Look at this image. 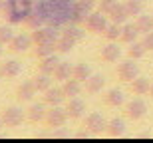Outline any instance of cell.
I'll list each match as a JSON object with an SVG mask.
<instances>
[{
    "instance_id": "43",
    "label": "cell",
    "mask_w": 153,
    "mask_h": 143,
    "mask_svg": "<svg viewBox=\"0 0 153 143\" xmlns=\"http://www.w3.org/2000/svg\"><path fill=\"white\" fill-rule=\"evenodd\" d=\"M2 78H4V74H2V68H0V80H2Z\"/></svg>"
},
{
    "instance_id": "20",
    "label": "cell",
    "mask_w": 153,
    "mask_h": 143,
    "mask_svg": "<svg viewBox=\"0 0 153 143\" xmlns=\"http://www.w3.org/2000/svg\"><path fill=\"white\" fill-rule=\"evenodd\" d=\"M0 68H2L4 78H8V80H14V78H18V76L22 74V64L18 62V60H4V62L0 64Z\"/></svg>"
},
{
    "instance_id": "22",
    "label": "cell",
    "mask_w": 153,
    "mask_h": 143,
    "mask_svg": "<svg viewBox=\"0 0 153 143\" xmlns=\"http://www.w3.org/2000/svg\"><path fill=\"white\" fill-rule=\"evenodd\" d=\"M109 20L115 24H125L127 22V18H129V12H127V8H125V2H117V4L114 6V10L108 14Z\"/></svg>"
},
{
    "instance_id": "2",
    "label": "cell",
    "mask_w": 153,
    "mask_h": 143,
    "mask_svg": "<svg viewBox=\"0 0 153 143\" xmlns=\"http://www.w3.org/2000/svg\"><path fill=\"white\" fill-rule=\"evenodd\" d=\"M97 0H76V4L72 6V16L70 20L74 24H85L88 16L96 10Z\"/></svg>"
},
{
    "instance_id": "40",
    "label": "cell",
    "mask_w": 153,
    "mask_h": 143,
    "mask_svg": "<svg viewBox=\"0 0 153 143\" xmlns=\"http://www.w3.org/2000/svg\"><path fill=\"white\" fill-rule=\"evenodd\" d=\"M2 54H4V44L0 42V58H2Z\"/></svg>"
},
{
    "instance_id": "21",
    "label": "cell",
    "mask_w": 153,
    "mask_h": 143,
    "mask_svg": "<svg viewBox=\"0 0 153 143\" xmlns=\"http://www.w3.org/2000/svg\"><path fill=\"white\" fill-rule=\"evenodd\" d=\"M151 90V84H149V78H143V76H137L133 82H129V92L133 96H145Z\"/></svg>"
},
{
    "instance_id": "9",
    "label": "cell",
    "mask_w": 153,
    "mask_h": 143,
    "mask_svg": "<svg viewBox=\"0 0 153 143\" xmlns=\"http://www.w3.org/2000/svg\"><path fill=\"white\" fill-rule=\"evenodd\" d=\"M84 127H85L90 133H102V131H105L108 121H105V117H103L100 111H91V113L85 117Z\"/></svg>"
},
{
    "instance_id": "1",
    "label": "cell",
    "mask_w": 153,
    "mask_h": 143,
    "mask_svg": "<svg viewBox=\"0 0 153 143\" xmlns=\"http://www.w3.org/2000/svg\"><path fill=\"white\" fill-rule=\"evenodd\" d=\"M30 10H32L30 0H6V6H4L6 16H8V20H10L12 24L26 20Z\"/></svg>"
},
{
    "instance_id": "34",
    "label": "cell",
    "mask_w": 153,
    "mask_h": 143,
    "mask_svg": "<svg viewBox=\"0 0 153 143\" xmlns=\"http://www.w3.org/2000/svg\"><path fill=\"white\" fill-rule=\"evenodd\" d=\"M137 28H139V32L141 34H147V32H151L153 30V16H145V14H139L135 20Z\"/></svg>"
},
{
    "instance_id": "36",
    "label": "cell",
    "mask_w": 153,
    "mask_h": 143,
    "mask_svg": "<svg viewBox=\"0 0 153 143\" xmlns=\"http://www.w3.org/2000/svg\"><path fill=\"white\" fill-rule=\"evenodd\" d=\"M14 30H12V26H6V24H2L0 26V42L4 44V46H8L12 42V38H14Z\"/></svg>"
},
{
    "instance_id": "14",
    "label": "cell",
    "mask_w": 153,
    "mask_h": 143,
    "mask_svg": "<svg viewBox=\"0 0 153 143\" xmlns=\"http://www.w3.org/2000/svg\"><path fill=\"white\" fill-rule=\"evenodd\" d=\"M44 20H46V10L44 8H32L30 14L26 16V20H24V24H26L30 30H36V28H42V26H44Z\"/></svg>"
},
{
    "instance_id": "12",
    "label": "cell",
    "mask_w": 153,
    "mask_h": 143,
    "mask_svg": "<svg viewBox=\"0 0 153 143\" xmlns=\"http://www.w3.org/2000/svg\"><path fill=\"white\" fill-rule=\"evenodd\" d=\"M36 92H38V90L34 87V84H32V80H30V82L18 84L16 90H14V96H16L18 102H32L34 96H36Z\"/></svg>"
},
{
    "instance_id": "7",
    "label": "cell",
    "mask_w": 153,
    "mask_h": 143,
    "mask_svg": "<svg viewBox=\"0 0 153 143\" xmlns=\"http://www.w3.org/2000/svg\"><path fill=\"white\" fill-rule=\"evenodd\" d=\"M145 113H147V103L141 97H135L129 103H125V117H129L131 121H139Z\"/></svg>"
},
{
    "instance_id": "17",
    "label": "cell",
    "mask_w": 153,
    "mask_h": 143,
    "mask_svg": "<svg viewBox=\"0 0 153 143\" xmlns=\"http://www.w3.org/2000/svg\"><path fill=\"white\" fill-rule=\"evenodd\" d=\"M60 62H62V60L58 58V54H50V56H46V58H40L38 60V72H44V74L54 76V72H56V68H58Z\"/></svg>"
},
{
    "instance_id": "44",
    "label": "cell",
    "mask_w": 153,
    "mask_h": 143,
    "mask_svg": "<svg viewBox=\"0 0 153 143\" xmlns=\"http://www.w3.org/2000/svg\"><path fill=\"white\" fill-rule=\"evenodd\" d=\"M143 2H145V0H143Z\"/></svg>"
},
{
    "instance_id": "32",
    "label": "cell",
    "mask_w": 153,
    "mask_h": 143,
    "mask_svg": "<svg viewBox=\"0 0 153 143\" xmlns=\"http://www.w3.org/2000/svg\"><path fill=\"white\" fill-rule=\"evenodd\" d=\"M76 46V40H72V38H68V36H60L56 42V52H60V54H68V52H72Z\"/></svg>"
},
{
    "instance_id": "4",
    "label": "cell",
    "mask_w": 153,
    "mask_h": 143,
    "mask_svg": "<svg viewBox=\"0 0 153 143\" xmlns=\"http://www.w3.org/2000/svg\"><path fill=\"white\" fill-rule=\"evenodd\" d=\"M0 117L4 121V127H18L26 119V111L22 107H18V105H8V107L2 109Z\"/></svg>"
},
{
    "instance_id": "10",
    "label": "cell",
    "mask_w": 153,
    "mask_h": 143,
    "mask_svg": "<svg viewBox=\"0 0 153 143\" xmlns=\"http://www.w3.org/2000/svg\"><path fill=\"white\" fill-rule=\"evenodd\" d=\"M60 34H58V30L54 26H42V28H36L32 32V40L34 44H44V42H58Z\"/></svg>"
},
{
    "instance_id": "5",
    "label": "cell",
    "mask_w": 153,
    "mask_h": 143,
    "mask_svg": "<svg viewBox=\"0 0 153 143\" xmlns=\"http://www.w3.org/2000/svg\"><path fill=\"white\" fill-rule=\"evenodd\" d=\"M115 74H117V78L123 82V84H129V82H133L137 76H139V66L135 64L133 58H127V60H123V62L117 66V72H115Z\"/></svg>"
},
{
    "instance_id": "16",
    "label": "cell",
    "mask_w": 153,
    "mask_h": 143,
    "mask_svg": "<svg viewBox=\"0 0 153 143\" xmlns=\"http://www.w3.org/2000/svg\"><path fill=\"white\" fill-rule=\"evenodd\" d=\"M64 99H66V93H64V90L62 87H48L44 92V103L46 105H62L64 103Z\"/></svg>"
},
{
    "instance_id": "6",
    "label": "cell",
    "mask_w": 153,
    "mask_h": 143,
    "mask_svg": "<svg viewBox=\"0 0 153 143\" xmlns=\"http://www.w3.org/2000/svg\"><path fill=\"white\" fill-rule=\"evenodd\" d=\"M68 111H66V107H62V105H52L50 109H48V113H46V125L48 127H64L66 125V121H68Z\"/></svg>"
},
{
    "instance_id": "42",
    "label": "cell",
    "mask_w": 153,
    "mask_h": 143,
    "mask_svg": "<svg viewBox=\"0 0 153 143\" xmlns=\"http://www.w3.org/2000/svg\"><path fill=\"white\" fill-rule=\"evenodd\" d=\"M149 96L153 97V84H151V90H149Z\"/></svg>"
},
{
    "instance_id": "41",
    "label": "cell",
    "mask_w": 153,
    "mask_h": 143,
    "mask_svg": "<svg viewBox=\"0 0 153 143\" xmlns=\"http://www.w3.org/2000/svg\"><path fill=\"white\" fill-rule=\"evenodd\" d=\"M2 127H4V121H2V117H0V131H2Z\"/></svg>"
},
{
    "instance_id": "33",
    "label": "cell",
    "mask_w": 153,
    "mask_h": 143,
    "mask_svg": "<svg viewBox=\"0 0 153 143\" xmlns=\"http://www.w3.org/2000/svg\"><path fill=\"white\" fill-rule=\"evenodd\" d=\"M91 76V68H90V64H85V62H79L78 66H74V78L76 80H79L82 84H84L88 78Z\"/></svg>"
},
{
    "instance_id": "37",
    "label": "cell",
    "mask_w": 153,
    "mask_h": 143,
    "mask_svg": "<svg viewBox=\"0 0 153 143\" xmlns=\"http://www.w3.org/2000/svg\"><path fill=\"white\" fill-rule=\"evenodd\" d=\"M115 4H117V0H100L97 2V10H102L103 14H109Z\"/></svg>"
},
{
    "instance_id": "28",
    "label": "cell",
    "mask_w": 153,
    "mask_h": 143,
    "mask_svg": "<svg viewBox=\"0 0 153 143\" xmlns=\"http://www.w3.org/2000/svg\"><path fill=\"white\" fill-rule=\"evenodd\" d=\"M52 78H54V76L44 74V72H38V74L32 78V84H34V87L38 90V92L44 93L48 87H52Z\"/></svg>"
},
{
    "instance_id": "3",
    "label": "cell",
    "mask_w": 153,
    "mask_h": 143,
    "mask_svg": "<svg viewBox=\"0 0 153 143\" xmlns=\"http://www.w3.org/2000/svg\"><path fill=\"white\" fill-rule=\"evenodd\" d=\"M108 14H103L102 10H94L88 16V20H85V30L90 32V34H103L105 32V28L109 26L108 22Z\"/></svg>"
},
{
    "instance_id": "24",
    "label": "cell",
    "mask_w": 153,
    "mask_h": 143,
    "mask_svg": "<svg viewBox=\"0 0 153 143\" xmlns=\"http://www.w3.org/2000/svg\"><path fill=\"white\" fill-rule=\"evenodd\" d=\"M70 78H74V66L70 62H60L56 72H54V80L56 82H66Z\"/></svg>"
},
{
    "instance_id": "13",
    "label": "cell",
    "mask_w": 153,
    "mask_h": 143,
    "mask_svg": "<svg viewBox=\"0 0 153 143\" xmlns=\"http://www.w3.org/2000/svg\"><path fill=\"white\" fill-rule=\"evenodd\" d=\"M103 86H105V78L102 74H91L88 80L84 82V87L85 92L90 93V96H97V93H102Z\"/></svg>"
},
{
    "instance_id": "15",
    "label": "cell",
    "mask_w": 153,
    "mask_h": 143,
    "mask_svg": "<svg viewBox=\"0 0 153 143\" xmlns=\"http://www.w3.org/2000/svg\"><path fill=\"white\" fill-rule=\"evenodd\" d=\"M66 111H68L70 119H79L85 113V102L79 99V97H70L68 105H66Z\"/></svg>"
},
{
    "instance_id": "8",
    "label": "cell",
    "mask_w": 153,
    "mask_h": 143,
    "mask_svg": "<svg viewBox=\"0 0 153 143\" xmlns=\"http://www.w3.org/2000/svg\"><path fill=\"white\" fill-rule=\"evenodd\" d=\"M30 48H34V40H32V36L26 34H16L8 44V50L12 54H26V52H30Z\"/></svg>"
},
{
    "instance_id": "31",
    "label": "cell",
    "mask_w": 153,
    "mask_h": 143,
    "mask_svg": "<svg viewBox=\"0 0 153 143\" xmlns=\"http://www.w3.org/2000/svg\"><path fill=\"white\" fill-rule=\"evenodd\" d=\"M145 52H147V48H145V44L141 42H131L129 48H127V58H133V60H139V58L145 56Z\"/></svg>"
},
{
    "instance_id": "11",
    "label": "cell",
    "mask_w": 153,
    "mask_h": 143,
    "mask_svg": "<svg viewBox=\"0 0 153 143\" xmlns=\"http://www.w3.org/2000/svg\"><path fill=\"white\" fill-rule=\"evenodd\" d=\"M97 58H100L102 62H105V64H114V62H117L119 58H121V48L117 46V42H108L105 46H102Z\"/></svg>"
},
{
    "instance_id": "29",
    "label": "cell",
    "mask_w": 153,
    "mask_h": 143,
    "mask_svg": "<svg viewBox=\"0 0 153 143\" xmlns=\"http://www.w3.org/2000/svg\"><path fill=\"white\" fill-rule=\"evenodd\" d=\"M64 36H68V38H72V40L76 42H82L85 38V30L79 26V24H68L66 28H64Z\"/></svg>"
},
{
    "instance_id": "35",
    "label": "cell",
    "mask_w": 153,
    "mask_h": 143,
    "mask_svg": "<svg viewBox=\"0 0 153 143\" xmlns=\"http://www.w3.org/2000/svg\"><path fill=\"white\" fill-rule=\"evenodd\" d=\"M125 8L129 12V16H139L143 14V0H125Z\"/></svg>"
},
{
    "instance_id": "39",
    "label": "cell",
    "mask_w": 153,
    "mask_h": 143,
    "mask_svg": "<svg viewBox=\"0 0 153 143\" xmlns=\"http://www.w3.org/2000/svg\"><path fill=\"white\" fill-rule=\"evenodd\" d=\"M4 6H6V0H0V12L4 10Z\"/></svg>"
},
{
    "instance_id": "23",
    "label": "cell",
    "mask_w": 153,
    "mask_h": 143,
    "mask_svg": "<svg viewBox=\"0 0 153 143\" xmlns=\"http://www.w3.org/2000/svg\"><path fill=\"white\" fill-rule=\"evenodd\" d=\"M127 125H125V119L123 117H114V119L108 121V127H105V131L111 135V137H119V135H123Z\"/></svg>"
},
{
    "instance_id": "19",
    "label": "cell",
    "mask_w": 153,
    "mask_h": 143,
    "mask_svg": "<svg viewBox=\"0 0 153 143\" xmlns=\"http://www.w3.org/2000/svg\"><path fill=\"white\" fill-rule=\"evenodd\" d=\"M46 103H32L28 109H26V119H30L32 123H40V121L46 119Z\"/></svg>"
},
{
    "instance_id": "26",
    "label": "cell",
    "mask_w": 153,
    "mask_h": 143,
    "mask_svg": "<svg viewBox=\"0 0 153 143\" xmlns=\"http://www.w3.org/2000/svg\"><path fill=\"white\" fill-rule=\"evenodd\" d=\"M50 54H56V42L34 44V48H32V56H34L36 60H40V58H46V56H50Z\"/></svg>"
},
{
    "instance_id": "27",
    "label": "cell",
    "mask_w": 153,
    "mask_h": 143,
    "mask_svg": "<svg viewBox=\"0 0 153 143\" xmlns=\"http://www.w3.org/2000/svg\"><path fill=\"white\" fill-rule=\"evenodd\" d=\"M141 34L139 32V28H137V24H123V32H121V38H119V42H123V44H131V42L137 40V36Z\"/></svg>"
},
{
    "instance_id": "38",
    "label": "cell",
    "mask_w": 153,
    "mask_h": 143,
    "mask_svg": "<svg viewBox=\"0 0 153 143\" xmlns=\"http://www.w3.org/2000/svg\"><path fill=\"white\" fill-rule=\"evenodd\" d=\"M143 44H145V48L149 52H153V30L147 32V34H143Z\"/></svg>"
},
{
    "instance_id": "18",
    "label": "cell",
    "mask_w": 153,
    "mask_h": 143,
    "mask_svg": "<svg viewBox=\"0 0 153 143\" xmlns=\"http://www.w3.org/2000/svg\"><path fill=\"white\" fill-rule=\"evenodd\" d=\"M103 103L108 105V107H121L125 103V96L121 90L114 87V90H108V92L103 93Z\"/></svg>"
},
{
    "instance_id": "25",
    "label": "cell",
    "mask_w": 153,
    "mask_h": 143,
    "mask_svg": "<svg viewBox=\"0 0 153 143\" xmlns=\"http://www.w3.org/2000/svg\"><path fill=\"white\" fill-rule=\"evenodd\" d=\"M62 90L64 93H66V97H78L79 93H82V82L76 80V78H70V80L62 82Z\"/></svg>"
},
{
    "instance_id": "30",
    "label": "cell",
    "mask_w": 153,
    "mask_h": 143,
    "mask_svg": "<svg viewBox=\"0 0 153 143\" xmlns=\"http://www.w3.org/2000/svg\"><path fill=\"white\" fill-rule=\"evenodd\" d=\"M121 32H123V24H115V22H111L108 28H105L103 36H105V40H108V42H117L119 38H121Z\"/></svg>"
}]
</instances>
